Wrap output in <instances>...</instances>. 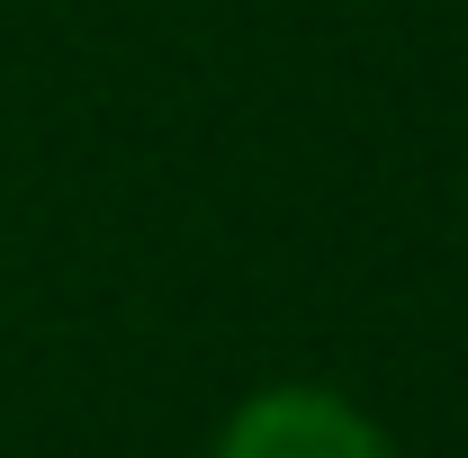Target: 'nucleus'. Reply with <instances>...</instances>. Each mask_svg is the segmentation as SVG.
I'll use <instances>...</instances> for the list:
<instances>
[{
  "label": "nucleus",
  "instance_id": "nucleus-1",
  "mask_svg": "<svg viewBox=\"0 0 468 458\" xmlns=\"http://www.w3.org/2000/svg\"><path fill=\"white\" fill-rule=\"evenodd\" d=\"M207 458H397V441H388L343 387L280 378V387H252V396L217 422V450Z\"/></svg>",
  "mask_w": 468,
  "mask_h": 458
}]
</instances>
